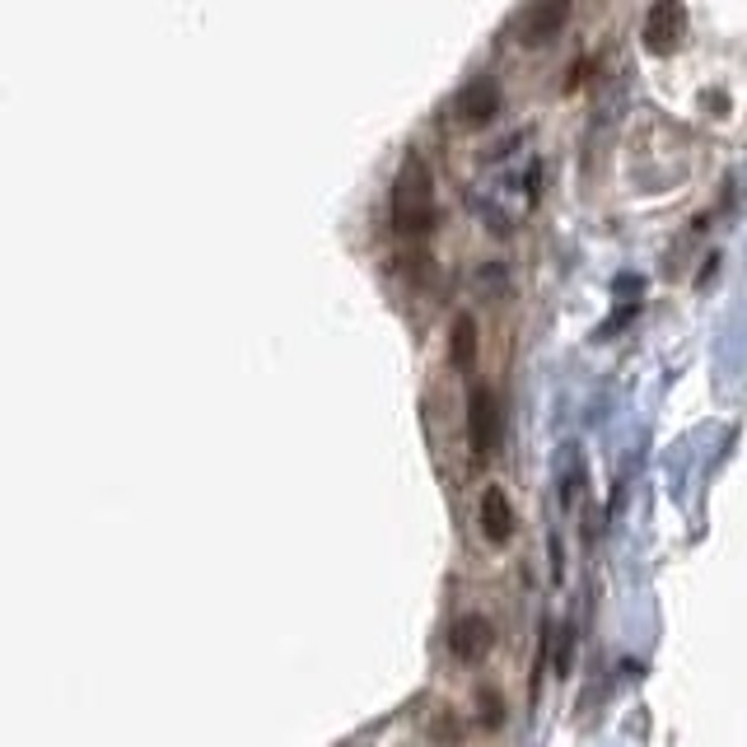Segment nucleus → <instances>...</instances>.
<instances>
[{
    "label": "nucleus",
    "instance_id": "8",
    "mask_svg": "<svg viewBox=\"0 0 747 747\" xmlns=\"http://www.w3.org/2000/svg\"><path fill=\"white\" fill-rule=\"evenodd\" d=\"M477 319L472 313H458V323H454V365L458 370H472L477 365Z\"/></svg>",
    "mask_w": 747,
    "mask_h": 747
},
{
    "label": "nucleus",
    "instance_id": "4",
    "mask_svg": "<svg viewBox=\"0 0 747 747\" xmlns=\"http://www.w3.org/2000/svg\"><path fill=\"white\" fill-rule=\"evenodd\" d=\"M448 112H454V122L458 127H486L495 112H501V84H495L491 75H477V80H467L458 94H454V103H448Z\"/></svg>",
    "mask_w": 747,
    "mask_h": 747
},
{
    "label": "nucleus",
    "instance_id": "5",
    "mask_svg": "<svg viewBox=\"0 0 747 747\" xmlns=\"http://www.w3.org/2000/svg\"><path fill=\"white\" fill-rule=\"evenodd\" d=\"M565 19H571V0H528L524 14H518V42L542 48L565 29Z\"/></svg>",
    "mask_w": 747,
    "mask_h": 747
},
{
    "label": "nucleus",
    "instance_id": "2",
    "mask_svg": "<svg viewBox=\"0 0 747 747\" xmlns=\"http://www.w3.org/2000/svg\"><path fill=\"white\" fill-rule=\"evenodd\" d=\"M640 38H645V48L654 57L677 52V48H683V38H687V6H683V0H654V6L645 10Z\"/></svg>",
    "mask_w": 747,
    "mask_h": 747
},
{
    "label": "nucleus",
    "instance_id": "1",
    "mask_svg": "<svg viewBox=\"0 0 747 747\" xmlns=\"http://www.w3.org/2000/svg\"><path fill=\"white\" fill-rule=\"evenodd\" d=\"M440 220V201H435V173H430L425 154L412 150L402 160L393 178V230L406 239H425Z\"/></svg>",
    "mask_w": 747,
    "mask_h": 747
},
{
    "label": "nucleus",
    "instance_id": "3",
    "mask_svg": "<svg viewBox=\"0 0 747 747\" xmlns=\"http://www.w3.org/2000/svg\"><path fill=\"white\" fill-rule=\"evenodd\" d=\"M495 440H501V406H495V393L486 388V383H472L467 393V444L472 454L486 458Z\"/></svg>",
    "mask_w": 747,
    "mask_h": 747
},
{
    "label": "nucleus",
    "instance_id": "7",
    "mask_svg": "<svg viewBox=\"0 0 747 747\" xmlns=\"http://www.w3.org/2000/svg\"><path fill=\"white\" fill-rule=\"evenodd\" d=\"M477 518H482V533L495 542V547L514 537V505H509V495H505L501 486H486V491H482Z\"/></svg>",
    "mask_w": 747,
    "mask_h": 747
},
{
    "label": "nucleus",
    "instance_id": "6",
    "mask_svg": "<svg viewBox=\"0 0 747 747\" xmlns=\"http://www.w3.org/2000/svg\"><path fill=\"white\" fill-rule=\"evenodd\" d=\"M491 645H495V630H491V622L482 613L458 617L454 630H448V649H454L458 664H482L491 654Z\"/></svg>",
    "mask_w": 747,
    "mask_h": 747
}]
</instances>
